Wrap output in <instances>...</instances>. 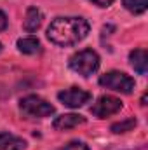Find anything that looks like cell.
Instances as JSON below:
<instances>
[{"label":"cell","mask_w":148,"mask_h":150,"mask_svg":"<svg viewBox=\"0 0 148 150\" xmlns=\"http://www.w3.org/2000/svg\"><path fill=\"white\" fill-rule=\"evenodd\" d=\"M91 98H92L91 93H87L84 89H78V87H70V89H65V91L58 93V100L63 105L70 107V108H80V107H84L85 103L91 101Z\"/></svg>","instance_id":"cell-6"},{"label":"cell","mask_w":148,"mask_h":150,"mask_svg":"<svg viewBox=\"0 0 148 150\" xmlns=\"http://www.w3.org/2000/svg\"><path fill=\"white\" fill-rule=\"evenodd\" d=\"M58 150H89V147L84 142H70L68 145H65V147H61Z\"/></svg>","instance_id":"cell-14"},{"label":"cell","mask_w":148,"mask_h":150,"mask_svg":"<svg viewBox=\"0 0 148 150\" xmlns=\"http://www.w3.org/2000/svg\"><path fill=\"white\" fill-rule=\"evenodd\" d=\"M124 7L132 12V14H141L147 11V5H148V0H122Z\"/></svg>","instance_id":"cell-13"},{"label":"cell","mask_w":148,"mask_h":150,"mask_svg":"<svg viewBox=\"0 0 148 150\" xmlns=\"http://www.w3.org/2000/svg\"><path fill=\"white\" fill-rule=\"evenodd\" d=\"M120 110H122V101L118 98H113V96H101L91 107V113L98 119H106Z\"/></svg>","instance_id":"cell-5"},{"label":"cell","mask_w":148,"mask_h":150,"mask_svg":"<svg viewBox=\"0 0 148 150\" xmlns=\"http://www.w3.org/2000/svg\"><path fill=\"white\" fill-rule=\"evenodd\" d=\"M5 28H7V16L0 11V32L5 30Z\"/></svg>","instance_id":"cell-16"},{"label":"cell","mask_w":148,"mask_h":150,"mask_svg":"<svg viewBox=\"0 0 148 150\" xmlns=\"http://www.w3.org/2000/svg\"><path fill=\"white\" fill-rule=\"evenodd\" d=\"M87 33L89 23L84 18H56L47 28V38L61 47L82 42L87 37Z\"/></svg>","instance_id":"cell-1"},{"label":"cell","mask_w":148,"mask_h":150,"mask_svg":"<svg viewBox=\"0 0 148 150\" xmlns=\"http://www.w3.org/2000/svg\"><path fill=\"white\" fill-rule=\"evenodd\" d=\"M89 2H92L98 7H110L111 4H113V0H89Z\"/></svg>","instance_id":"cell-15"},{"label":"cell","mask_w":148,"mask_h":150,"mask_svg":"<svg viewBox=\"0 0 148 150\" xmlns=\"http://www.w3.org/2000/svg\"><path fill=\"white\" fill-rule=\"evenodd\" d=\"M26 142L11 133H0V150H25Z\"/></svg>","instance_id":"cell-8"},{"label":"cell","mask_w":148,"mask_h":150,"mask_svg":"<svg viewBox=\"0 0 148 150\" xmlns=\"http://www.w3.org/2000/svg\"><path fill=\"white\" fill-rule=\"evenodd\" d=\"M18 49L23 54H37L40 52V42L35 37H23L18 40Z\"/></svg>","instance_id":"cell-11"},{"label":"cell","mask_w":148,"mask_h":150,"mask_svg":"<svg viewBox=\"0 0 148 150\" xmlns=\"http://www.w3.org/2000/svg\"><path fill=\"white\" fill-rule=\"evenodd\" d=\"M0 51H2V44H0Z\"/></svg>","instance_id":"cell-17"},{"label":"cell","mask_w":148,"mask_h":150,"mask_svg":"<svg viewBox=\"0 0 148 150\" xmlns=\"http://www.w3.org/2000/svg\"><path fill=\"white\" fill-rule=\"evenodd\" d=\"M136 119L134 117H129V119H125V120H120V122H115V124H111V131L115 133V134H118V133H127V131H132L134 127H136Z\"/></svg>","instance_id":"cell-12"},{"label":"cell","mask_w":148,"mask_h":150,"mask_svg":"<svg viewBox=\"0 0 148 150\" xmlns=\"http://www.w3.org/2000/svg\"><path fill=\"white\" fill-rule=\"evenodd\" d=\"M80 124H85V117H82L78 113H65V115H59L52 126L56 131H68V129H73Z\"/></svg>","instance_id":"cell-7"},{"label":"cell","mask_w":148,"mask_h":150,"mask_svg":"<svg viewBox=\"0 0 148 150\" xmlns=\"http://www.w3.org/2000/svg\"><path fill=\"white\" fill-rule=\"evenodd\" d=\"M129 61H131L132 68H134V70H136L140 75H145V74H147L148 56H147V51H145V49H134V51L129 54Z\"/></svg>","instance_id":"cell-9"},{"label":"cell","mask_w":148,"mask_h":150,"mask_svg":"<svg viewBox=\"0 0 148 150\" xmlns=\"http://www.w3.org/2000/svg\"><path fill=\"white\" fill-rule=\"evenodd\" d=\"M40 25H42V12L37 7H28L26 16H25V23H23L25 30L28 33H33V32H37L40 28Z\"/></svg>","instance_id":"cell-10"},{"label":"cell","mask_w":148,"mask_h":150,"mask_svg":"<svg viewBox=\"0 0 148 150\" xmlns=\"http://www.w3.org/2000/svg\"><path fill=\"white\" fill-rule=\"evenodd\" d=\"M19 110L28 119H44V117H51L56 112V108L49 101L42 100L40 96H26V98H23L19 101Z\"/></svg>","instance_id":"cell-3"},{"label":"cell","mask_w":148,"mask_h":150,"mask_svg":"<svg viewBox=\"0 0 148 150\" xmlns=\"http://www.w3.org/2000/svg\"><path fill=\"white\" fill-rule=\"evenodd\" d=\"M99 86L122 94H131L134 91V79L122 72H108L99 77Z\"/></svg>","instance_id":"cell-4"},{"label":"cell","mask_w":148,"mask_h":150,"mask_svg":"<svg viewBox=\"0 0 148 150\" xmlns=\"http://www.w3.org/2000/svg\"><path fill=\"white\" fill-rule=\"evenodd\" d=\"M68 65L75 74L82 75V77H91L99 68V56L92 49H82L70 58Z\"/></svg>","instance_id":"cell-2"}]
</instances>
